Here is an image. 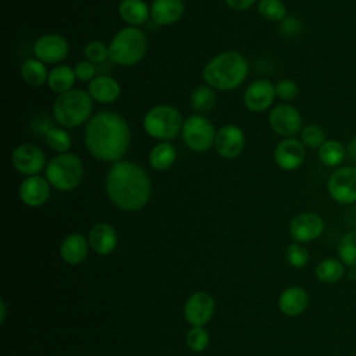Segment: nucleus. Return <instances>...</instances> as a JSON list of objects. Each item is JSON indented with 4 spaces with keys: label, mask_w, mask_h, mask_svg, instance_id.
I'll return each instance as SVG.
<instances>
[{
    "label": "nucleus",
    "mask_w": 356,
    "mask_h": 356,
    "mask_svg": "<svg viewBox=\"0 0 356 356\" xmlns=\"http://www.w3.org/2000/svg\"><path fill=\"white\" fill-rule=\"evenodd\" d=\"M83 140L95 159L115 163L121 160L131 145L129 125L121 114L103 110L86 122Z\"/></svg>",
    "instance_id": "obj_1"
},
{
    "label": "nucleus",
    "mask_w": 356,
    "mask_h": 356,
    "mask_svg": "<svg viewBox=\"0 0 356 356\" xmlns=\"http://www.w3.org/2000/svg\"><path fill=\"white\" fill-rule=\"evenodd\" d=\"M106 193L121 210L142 209L152 196V179L142 165L131 160L113 163L106 175Z\"/></svg>",
    "instance_id": "obj_2"
},
{
    "label": "nucleus",
    "mask_w": 356,
    "mask_h": 356,
    "mask_svg": "<svg viewBox=\"0 0 356 356\" xmlns=\"http://www.w3.org/2000/svg\"><path fill=\"white\" fill-rule=\"evenodd\" d=\"M249 72L246 57L236 50H225L206 63L202 76L207 86L218 90L239 88Z\"/></svg>",
    "instance_id": "obj_3"
},
{
    "label": "nucleus",
    "mask_w": 356,
    "mask_h": 356,
    "mask_svg": "<svg viewBox=\"0 0 356 356\" xmlns=\"http://www.w3.org/2000/svg\"><path fill=\"white\" fill-rule=\"evenodd\" d=\"M93 110V99L83 89H71L58 95L53 104V117L63 128H75L89 121Z\"/></svg>",
    "instance_id": "obj_4"
},
{
    "label": "nucleus",
    "mask_w": 356,
    "mask_h": 356,
    "mask_svg": "<svg viewBox=\"0 0 356 356\" xmlns=\"http://www.w3.org/2000/svg\"><path fill=\"white\" fill-rule=\"evenodd\" d=\"M147 51V39L138 26H125L120 29L108 44L110 60L122 67H131L140 63Z\"/></svg>",
    "instance_id": "obj_5"
},
{
    "label": "nucleus",
    "mask_w": 356,
    "mask_h": 356,
    "mask_svg": "<svg viewBox=\"0 0 356 356\" xmlns=\"http://www.w3.org/2000/svg\"><path fill=\"white\" fill-rule=\"evenodd\" d=\"M44 172L47 181L56 189L63 192L72 191L83 178V164L76 154L67 152L53 157L47 163Z\"/></svg>",
    "instance_id": "obj_6"
},
{
    "label": "nucleus",
    "mask_w": 356,
    "mask_h": 356,
    "mask_svg": "<svg viewBox=\"0 0 356 356\" xmlns=\"http://www.w3.org/2000/svg\"><path fill=\"white\" fill-rule=\"evenodd\" d=\"M184 125L181 113L171 104L152 107L143 117L146 134L160 142H170L181 132Z\"/></svg>",
    "instance_id": "obj_7"
},
{
    "label": "nucleus",
    "mask_w": 356,
    "mask_h": 356,
    "mask_svg": "<svg viewBox=\"0 0 356 356\" xmlns=\"http://www.w3.org/2000/svg\"><path fill=\"white\" fill-rule=\"evenodd\" d=\"M217 131L213 124L202 114H193L184 121L181 135L185 145L196 152L204 153L214 146Z\"/></svg>",
    "instance_id": "obj_8"
},
{
    "label": "nucleus",
    "mask_w": 356,
    "mask_h": 356,
    "mask_svg": "<svg viewBox=\"0 0 356 356\" xmlns=\"http://www.w3.org/2000/svg\"><path fill=\"white\" fill-rule=\"evenodd\" d=\"M328 193L341 204L356 202V165H346L335 170L328 178Z\"/></svg>",
    "instance_id": "obj_9"
},
{
    "label": "nucleus",
    "mask_w": 356,
    "mask_h": 356,
    "mask_svg": "<svg viewBox=\"0 0 356 356\" xmlns=\"http://www.w3.org/2000/svg\"><path fill=\"white\" fill-rule=\"evenodd\" d=\"M13 167L25 177L39 175V172L46 168V154L44 152L33 143H22L17 146L11 153Z\"/></svg>",
    "instance_id": "obj_10"
},
{
    "label": "nucleus",
    "mask_w": 356,
    "mask_h": 356,
    "mask_svg": "<svg viewBox=\"0 0 356 356\" xmlns=\"http://www.w3.org/2000/svg\"><path fill=\"white\" fill-rule=\"evenodd\" d=\"M268 122L271 129L284 138H293L303 128L300 113L289 103L274 106L268 114Z\"/></svg>",
    "instance_id": "obj_11"
},
{
    "label": "nucleus",
    "mask_w": 356,
    "mask_h": 356,
    "mask_svg": "<svg viewBox=\"0 0 356 356\" xmlns=\"http://www.w3.org/2000/svg\"><path fill=\"white\" fill-rule=\"evenodd\" d=\"M70 51L67 39L58 33H46L39 36L33 43L35 58L44 64L61 63Z\"/></svg>",
    "instance_id": "obj_12"
},
{
    "label": "nucleus",
    "mask_w": 356,
    "mask_h": 356,
    "mask_svg": "<svg viewBox=\"0 0 356 356\" xmlns=\"http://www.w3.org/2000/svg\"><path fill=\"white\" fill-rule=\"evenodd\" d=\"M214 147L224 159H235L239 156L245 147V134L242 128L234 124L222 125L216 134Z\"/></svg>",
    "instance_id": "obj_13"
},
{
    "label": "nucleus",
    "mask_w": 356,
    "mask_h": 356,
    "mask_svg": "<svg viewBox=\"0 0 356 356\" xmlns=\"http://www.w3.org/2000/svg\"><path fill=\"white\" fill-rule=\"evenodd\" d=\"M324 231V220L316 213H300L289 224V234L295 242L305 243L317 239Z\"/></svg>",
    "instance_id": "obj_14"
},
{
    "label": "nucleus",
    "mask_w": 356,
    "mask_h": 356,
    "mask_svg": "<svg viewBox=\"0 0 356 356\" xmlns=\"http://www.w3.org/2000/svg\"><path fill=\"white\" fill-rule=\"evenodd\" d=\"M305 157V145L302 140L295 138L282 139L274 149V161L280 168L285 171H293L299 168L303 164Z\"/></svg>",
    "instance_id": "obj_15"
},
{
    "label": "nucleus",
    "mask_w": 356,
    "mask_h": 356,
    "mask_svg": "<svg viewBox=\"0 0 356 356\" xmlns=\"http://www.w3.org/2000/svg\"><path fill=\"white\" fill-rule=\"evenodd\" d=\"M274 99L275 86L266 79H257L252 82L243 93L245 107L253 113H261L267 110L273 104Z\"/></svg>",
    "instance_id": "obj_16"
},
{
    "label": "nucleus",
    "mask_w": 356,
    "mask_h": 356,
    "mask_svg": "<svg viewBox=\"0 0 356 356\" xmlns=\"http://www.w3.org/2000/svg\"><path fill=\"white\" fill-rule=\"evenodd\" d=\"M21 200L31 207L42 206L50 197V182L46 177L32 175L26 177L19 185Z\"/></svg>",
    "instance_id": "obj_17"
},
{
    "label": "nucleus",
    "mask_w": 356,
    "mask_h": 356,
    "mask_svg": "<svg viewBox=\"0 0 356 356\" xmlns=\"http://www.w3.org/2000/svg\"><path fill=\"white\" fill-rule=\"evenodd\" d=\"M214 300L206 292L193 293L185 303V318L195 327L204 325L213 316Z\"/></svg>",
    "instance_id": "obj_18"
},
{
    "label": "nucleus",
    "mask_w": 356,
    "mask_h": 356,
    "mask_svg": "<svg viewBox=\"0 0 356 356\" xmlns=\"http://www.w3.org/2000/svg\"><path fill=\"white\" fill-rule=\"evenodd\" d=\"M185 11L184 0H153L150 4V18L157 25L175 24Z\"/></svg>",
    "instance_id": "obj_19"
},
{
    "label": "nucleus",
    "mask_w": 356,
    "mask_h": 356,
    "mask_svg": "<svg viewBox=\"0 0 356 356\" xmlns=\"http://www.w3.org/2000/svg\"><path fill=\"white\" fill-rule=\"evenodd\" d=\"M88 93L95 102L108 104L120 97L121 86L115 78L110 75H99L89 82Z\"/></svg>",
    "instance_id": "obj_20"
},
{
    "label": "nucleus",
    "mask_w": 356,
    "mask_h": 356,
    "mask_svg": "<svg viewBox=\"0 0 356 356\" xmlns=\"http://www.w3.org/2000/svg\"><path fill=\"white\" fill-rule=\"evenodd\" d=\"M89 245L99 254H108L117 246L115 229L106 222L93 225L89 234Z\"/></svg>",
    "instance_id": "obj_21"
},
{
    "label": "nucleus",
    "mask_w": 356,
    "mask_h": 356,
    "mask_svg": "<svg viewBox=\"0 0 356 356\" xmlns=\"http://www.w3.org/2000/svg\"><path fill=\"white\" fill-rule=\"evenodd\" d=\"M309 305L307 292L300 286H291L285 289L278 300V306L284 314L298 316L306 310Z\"/></svg>",
    "instance_id": "obj_22"
},
{
    "label": "nucleus",
    "mask_w": 356,
    "mask_h": 356,
    "mask_svg": "<svg viewBox=\"0 0 356 356\" xmlns=\"http://www.w3.org/2000/svg\"><path fill=\"white\" fill-rule=\"evenodd\" d=\"M118 15L128 26H140L150 17V7L145 0H122L118 6Z\"/></svg>",
    "instance_id": "obj_23"
},
{
    "label": "nucleus",
    "mask_w": 356,
    "mask_h": 356,
    "mask_svg": "<svg viewBox=\"0 0 356 356\" xmlns=\"http://www.w3.org/2000/svg\"><path fill=\"white\" fill-rule=\"evenodd\" d=\"M88 253V241L81 234L68 235L61 243V256L70 264L81 263Z\"/></svg>",
    "instance_id": "obj_24"
},
{
    "label": "nucleus",
    "mask_w": 356,
    "mask_h": 356,
    "mask_svg": "<svg viewBox=\"0 0 356 356\" xmlns=\"http://www.w3.org/2000/svg\"><path fill=\"white\" fill-rule=\"evenodd\" d=\"M76 81L75 71L70 65L65 64H57L50 72L47 78V85L54 93H65L72 89L74 83Z\"/></svg>",
    "instance_id": "obj_25"
},
{
    "label": "nucleus",
    "mask_w": 356,
    "mask_h": 356,
    "mask_svg": "<svg viewBox=\"0 0 356 356\" xmlns=\"http://www.w3.org/2000/svg\"><path fill=\"white\" fill-rule=\"evenodd\" d=\"M177 160V150L170 142L156 143L149 153V163L156 171H165Z\"/></svg>",
    "instance_id": "obj_26"
},
{
    "label": "nucleus",
    "mask_w": 356,
    "mask_h": 356,
    "mask_svg": "<svg viewBox=\"0 0 356 356\" xmlns=\"http://www.w3.org/2000/svg\"><path fill=\"white\" fill-rule=\"evenodd\" d=\"M49 72L46 64L38 58H26L21 64V76L31 86H42L47 82Z\"/></svg>",
    "instance_id": "obj_27"
},
{
    "label": "nucleus",
    "mask_w": 356,
    "mask_h": 356,
    "mask_svg": "<svg viewBox=\"0 0 356 356\" xmlns=\"http://www.w3.org/2000/svg\"><path fill=\"white\" fill-rule=\"evenodd\" d=\"M318 160L327 165V167H337L339 165L345 157H346V147L335 140V139H327L317 150Z\"/></svg>",
    "instance_id": "obj_28"
},
{
    "label": "nucleus",
    "mask_w": 356,
    "mask_h": 356,
    "mask_svg": "<svg viewBox=\"0 0 356 356\" xmlns=\"http://www.w3.org/2000/svg\"><path fill=\"white\" fill-rule=\"evenodd\" d=\"M345 273L343 263L337 259H324L316 267V275L321 282L332 284L342 278Z\"/></svg>",
    "instance_id": "obj_29"
},
{
    "label": "nucleus",
    "mask_w": 356,
    "mask_h": 356,
    "mask_svg": "<svg viewBox=\"0 0 356 356\" xmlns=\"http://www.w3.org/2000/svg\"><path fill=\"white\" fill-rule=\"evenodd\" d=\"M192 107L199 113L210 111L216 106V93L210 86H197L191 95Z\"/></svg>",
    "instance_id": "obj_30"
},
{
    "label": "nucleus",
    "mask_w": 356,
    "mask_h": 356,
    "mask_svg": "<svg viewBox=\"0 0 356 356\" xmlns=\"http://www.w3.org/2000/svg\"><path fill=\"white\" fill-rule=\"evenodd\" d=\"M44 139L47 146L54 150L56 153L61 154V153H67L71 147V136L70 134L64 129V128H56L51 127L46 134H44Z\"/></svg>",
    "instance_id": "obj_31"
},
{
    "label": "nucleus",
    "mask_w": 356,
    "mask_h": 356,
    "mask_svg": "<svg viewBox=\"0 0 356 356\" xmlns=\"http://www.w3.org/2000/svg\"><path fill=\"white\" fill-rule=\"evenodd\" d=\"M257 10L264 19L281 22L286 17V6L282 0H260Z\"/></svg>",
    "instance_id": "obj_32"
},
{
    "label": "nucleus",
    "mask_w": 356,
    "mask_h": 356,
    "mask_svg": "<svg viewBox=\"0 0 356 356\" xmlns=\"http://www.w3.org/2000/svg\"><path fill=\"white\" fill-rule=\"evenodd\" d=\"M338 256L342 263L356 267V231L345 234L338 245Z\"/></svg>",
    "instance_id": "obj_33"
},
{
    "label": "nucleus",
    "mask_w": 356,
    "mask_h": 356,
    "mask_svg": "<svg viewBox=\"0 0 356 356\" xmlns=\"http://www.w3.org/2000/svg\"><path fill=\"white\" fill-rule=\"evenodd\" d=\"M300 140L306 147L318 149L327 139L324 129L317 124H309L300 131Z\"/></svg>",
    "instance_id": "obj_34"
},
{
    "label": "nucleus",
    "mask_w": 356,
    "mask_h": 356,
    "mask_svg": "<svg viewBox=\"0 0 356 356\" xmlns=\"http://www.w3.org/2000/svg\"><path fill=\"white\" fill-rule=\"evenodd\" d=\"M85 58L89 60L93 64L104 63L108 57V46H106L103 42L99 40H90L83 47Z\"/></svg>",
    "instance_id": "obj_35"
},
{
    "label": "nucleus",
    "mask_w": 356,
    "mask_h": 356,
    "mask_svg": "<svg viewBox=\"0 0 356 356\" xmlns=\"http://www.w3.org/2000/svg\"><path fill=\"white\" fill-rule=\"evenodd\" d=\"M286 260L291 266L296 268H302L309 261V250L299 242L291 243L286 248Z\"/></svg>",
    "instance_id": "obj_36"
},
{
    "label": "nucleus",
    "mask_w": 356,
    "mask_h": 356,
    "mask_svg": "<svg viewBox=\"0 0 356 356\" xmlns=\"http://www.w3.org/2000/svg\"><path fill=\"white\" fill-rule=\"evenodd\" d=\"M299 93V86L293 79L285 78L275 83V96L284 102H292Z\"/></svg>",
    "instance_id": "obj_37"
},
{
    "label": "nucleus",
    "mask_w": 356,
    "mask_h": 356,
    "mask_svg": "<svg viewBox=\"0 0 356 356\" xmlns=\"http://www.w3.org/2000/svg\"><path fill=\"white\" fill-rule=\"evenodd\" d=\"M186 345L195 352L206 349V346L209 345L207 332L202 327H193L186 335Z\"/></svg>",
    "instance_id": "obj_38"
},
{
    "label": "nucleus",
    "mask_w": 356,
    "mask_h": 356,
    "mask_svg": "<svg viewBox=\"0 0 356 356\" xmlns=\"http://www.w3.org/2000/svg\"><path fill=\"white\" fill-rule=\"evenodd\" d=\"M74 71H75V76L76 79L82 81V82H90L92 79H95L96 76V67L93 63H90L89 60H82V61H78L74 67Z\"/></svg>",
    "instance_id": "obj_39"
},
{
    "label": "nucleus",
    "mask_w": 356,
    "mask_h": 356,
    "mask_svg": "<svg viewBox=\"0 0 356 356\" xmlns=\"http://www.w3.org/2000/svg\"><path fill=\"white\" fill-rule=\"evenodd\" d=\"M302 31V22L293 17V15H286L282 21H281V25H280V32L286 36V38H293L296 36L299 32Z\"/></svg>",
    "instance_id": "obj_40"
},
{
    "label": "nucleus",
    "mask_w": 356,
    "mask_h": 356,
    "mask_svg": "<svg viewBox=\"0 0 356 356\" xmlns=\"http://www.w3.org/2000/svg\"><path fill=\"white\" fill-rule=\"evenodd\" d=\"M225 3L232 10L243 11V10L250 8L256 3V0H225Z\"/></svg>",
    "instance_id": "obj_41"
},
{
    "label": "nucleus",
    "mask_w": 356,
    "mask_h": 356,
    "mask_svg": "<svg viewBox=\"0 0 356 356\" xmlns=\"http://www.w3.org/2000/svg\"><path fill=\"white\" fill-rule=\"evenodd\" d=\"M346 153L349 156V159L356 164V136H353L349 143H348V147H346Z\"/></svg>",
    "instance_id": "obj_42"
}]
</instances>
